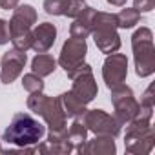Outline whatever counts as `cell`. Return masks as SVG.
<instances>
[{
    "label": "cell",
    "mask_w": 155,
    "mask_h": 155,
    "mask_svg": "<svg viewBox=\"0 0 155 155\" xmlns=\"http://www.w3.org/2000/svg\"><path fill=\"white\" fill-rule=\"evenodd\" d=\"M26 62H28L26 51H18V49L13 48L11 51L4 53L2 60H0V81H2L4 84L15 82L20 77Z\"/></svg>",
    "instance_id": "cell-10"
},
{
    "label": "cell",
    "mask_w": 155,
    "mask_h": 155,
    "mask_svg": "<svg viewBox=\"0 0 155 155\" xmlns=\"http://www.w3.org/2000/svg\"><path fill=\"white\" fill-rule=\"evenodd\" d=\"M86 8L84 0H44V11L55 17H69L75 18Z\"/></svg>",
    "instance_id": "cell-12"
},
{
    "label": "cell",
    "mask_w": 155,
    "mask_h": 155,
    "mask_svg": "<svg viewBox=\"0 0 155 155\" xmlns=\"http://www.w3.org/2000/svg\"><path fill=\"white\" fill-rule=\"evenodd\" d=\"M91 35L101 49V53L111 55L120 48V37L117 33V17L115 13L95 11L91 17Z\"/></svg>",
    "instance_id": "cell-3"
},
{
    "label": "cell",
    "mask_w": 155,
    "mask_h": 155,
    "mask_svg": "<svg viewBox=\"0 0 155 155\" xmlns=\"http://www.w3.org/2000/svg\"><path fill=\"white\" fill-rule=\"evenodd\" d=\"M57 99H58L60 108H62V111H64V115L68 119H79V117H82L86 113V104L73 91H66V93L58 95Z\"/></svg>",
    "instance_id": "cell-16"
},
{
    "label": "cell",
    "mask_w": 155,
    "mask_h": 155,
    "mask_svg": "<svg viewBox=\"0 0 155 155\" xmlns=\"http://www.w3.org/2000/svg\"><path fill=\"white\" fill-rule=\"evenodd\" d=\"M82 122L86 124L88 131L95 135H106V137H117L120 133V124L117 119L104 110H86V113L81 117Z\"/></svg>",
    "instance_id": "cell-7"
},
{
    "label": "cell",
    "mask_w": 155,
    "mask_h": 155,
    "mask_svg": "<svg viewBox=\"0 0 155 155\" xmlns=\"http://www.w3.org/2000/svg\"><path fill=\"white\" fill-rule=\"evenodd\" d=\"M115 17H117V28H122V29H130L140 22V11H137L135 8L120 9V13H117Z\"/></svg>",
    "instance_id": "cell-20"
},
{
    "label": "cell",
    "mask_w": 155,
    "mask_h": 155,
    "mask_svg": "<svg viewBox=\"0 0 155 155\" xmlns=\"http://www.w3.org/2000/svg\"><path fill=\"white\" fill-rule=\"evenodd\" d=\"M133 8L137 11H151L155 8V0H133Z\"/></svg>",
    "instance_id": "cell-23"
},
{
    "label": "cell",
    "mask_w": 155,
    "mask_h": 155,
    "mask_svg": "<svg viewBox=\"0 0 155 155\" xmlns=\"http://www.w3.org/2000/svg\"><path fill=\"white\" fill-rule=\"evenodd\" d=\"M0 151H2V146H0Z\"/></svg>",
    "instance_id": "cell-27"
},
{
    "label": "cell",
    "mask_w": 155,
    "mask_h": 155,
    "mask_svg": "<svg viewBox=\"0 0 155 155\" xmlns=\"http://www.w3.org/2000/svg\"><path fill=\"white\" fill-rule=\"evenodd\" d=\"M135 73L139 77H150L155 71V48H153V33L150 28H139L131 37Z\"/></svg>",
    "instance_id": "cell-5"
},
{
    "label": "cell",
    "mask_w": 155,
    "mask_h": 155,
    "mask_svg": "<svg viewBox=\"0 0 155 155\" xmlns=\"http://www.w3.org/2000/svg\"><path fill=\"white\" fill-rule=\"evenodd\" d=\"M128 75V58L122 53H111L106 57L104 64H102V79L106 82V86L111 90L119 84H122L126 81Z\"/></svg>",
    "instance_id": "cell-9"
},
{
    "label": "cell",
    "mask_w": 155,
    "mask_h": 155,
    "mask_svg": "<svg viewBox=\"0 0 155 155\" xmlns=\"http://www.w3.org/2000/svg\"><path fill=\"white\" fill-rule=\"evenodd\" d=\"M9 22L33 28V24H37V11H35V8H33V6H29V4L17 6V8L13 9V17H11V20H9Z\"/></svg>",
    "instance_id": "cell-19"
},
{
    "label": "cell",
    "mask_w": 155,
    "mask_h": 155,
    "mask_svg": "<svg viewBox=\"0 0 155 155\" xmlns=\"http://www.w3.org/2000/svg\"><path fill=\"white\" fill-rule=\"evenodd\" d=\"M57 40V28L51 22H42L31 29V48L37 53H46L53 48Z\"/></svg>",
    "instance_id": "cell-13"
},
{
    "label": "cell",
    "mask_w": 155,
    "mask_h": 155,
    "mask_svg": "<svg viewBox=\"0 0 155 155\" xmlns=\"http://www.w3.org/2000/svg\"><path fill=\"white\" fill-rule=\"evenodd\" d=\"M117 151L115 140L113 137H106V135H95L93 140H86L82 144V148L79 150V153L82 155H113Z\"/></svg>",
    "instance_id": "cell-14"
},
{
    "label": "cell",
    "mask_w": 155,
    "mask_h": 155,
    "mask_svg": "<svg viewBox=\"0 0 155 155\" xmlns=\"http://www.w3.org/2000/svg\"><path fill=\"white\" fill-rule=\"evenodd\" d=\"M22 88L28 91V93H37V91H44V81L42 77L35 75L33 71L24 75L22 77Z\"/></svg>",
    "instance_id": "cell-21"
},
{
    "label": "cell",
    "mask_w": 155,
    "mask_h": 155,
    "mask_svg": "<svg viewBox=\"0 0 155 155\" xmlns=\"http://www.w3.org/2000/svg\"><path fill=\"white\" fill-rule=\"evenodd\" d=\"M9 22L4 20V18H0V46H4L9 42Z\"/></svg>",
    "instance_id": "cell-22"
},
{
    "label": "cell",
    "mask_w": 155,
    "mask_h": 155,
    "mask_svg": "<svg viewBox=\"0 0 155 155\" xmlns=\"http://www.w3.org/2000/svg\"><path fill=\"white\" fill-rule=\"evenodd\" d=\"M140 106H155V97H153V84L151 86H148V90L144 91V95H142V99H140V102H139Z\"/></svg>",
    "instance_id": "cell-24"
},
{
    "label": "cell",
    "mask_w": 155,
    "mask_h": 155,
    "mask_svg": "<svg viewBox=\"0 0 155 155\" xmlns=\"http://www.w3.org/2000/svg\"><path fill=\"white\" fill-rule=\"evenodd\" d=\"M68 140L73 144L75 151H79L82 148V144L88 140V128H86V124L82 122L81 117L75 119L73 124L69 126V130H68Z\"/></svg>",
    "instance_id": "cell-18"
},
{
    "label": "cell",
    "mask_w": 155,
    "mask_h": 155,
    "mask_svg": "<svg viewBox=\"0 0 155 155\" xmlns=\"http://www.w3.org/2000/svg\"><path fill=\"white\" fill-rule=\"evenodd\" d=\"M111 104L115 108V119L120 126H126L133 120V117L139 113L140 104L137 102L133 90L130 86H126L124 82L111 88Z\"/></svg>",
    "instance_id": "cell-6"
},
{
    "label": "cell",
    "mask_w": 155,
    "mask_h": 155,
    "mask_svg": "<svg viewBox=\"0 0 155 155\" xmlns=\"http://www.w3.org/2000/svg\"><path fill=\"white\" fill-rule=\"evenodd\" d=\"M71 81H73L71 91H73L77 97H79L84 104H90V102L97 97L99 88H97V82H95V77H93L91 69L82 71V73H79V75H75Z\"/></svg>",
    "instance_id": "cell-11"
},
{
    "label": "cell",
    "mask_w": 155,
    "mask_h": 155,
    "mask_svg": "<svg viewBox=\"0 0 155 155\" xmlns=\"http://www.w3.org/2000/svg\"><path fill=\"white\" fill-rule=\"evenodd\" d=\"M55 69H57V60L51 55H48V53H38L31 60V71L35 75L42 77V79H44V77H48V75H51Z\"/></svg>",
    "instance_id": "cell-17"
},
{
    "label": "cell",
    "mask_w": 155,
    "mask_h": 155,
    "mask_svg": "<svg viewBox=\"0 0 155 155\" xmlns=\"http://www.w3.org/2000/svg\"><path fill=\"white\" fill-rule=\"evenodd\" d=\"M93 13H95V9L86 6L79 17H75L73 24L69 26V37L86 40L91 35V17H93Z\"/></svg>",
    "instance_id": "cell-15"
},
{
    "label": "cell",
    "mask_w": 155,
    "mask_h": 155,
    "mask_svg": "<svg viewBox=\"0 0 155 155\" xmlns=\"http://www.w3.org/2000/svg\"><path fill=\"white\" fill-rule=\"evenodd\" d=\"M108 4H111V6H117V8H122V6L126 4V0H108Z\"/></svg>",
    "instance_id": "cell-26"
},
{
    "label": "cell",
    "mask_w": 155,
    "mask_h": 155,
    "mask_svg": "<svg viewBox=\"0 0 155 155\" xmlns=\"http://www.w3.org/2000/svg\"><path fill=\"white\" fill-rule=\"evenodd\" d=\"M151 115H153V106H140L139 113L133 117V120L126 130L124 137V146L128 153L133 155H146L153 150L155 146V131L151 128Z\"/></svg>",
    "instance_id": "cell-1"
},
{
    "label": "cell",
    "mask_w": 155,
    "mask_h": 155,
    "mask_svg": "<svg viewBox=\"0 0 155 155\" xmlns=\"http://www.w3.org/2000/svg\"><path fill=\"white\" fill-rule=\"evenodd\" d=\"M28 108L35 115H40L46 120V124L49 126V131H64V130H68V117L64 115L58 99H51V97L44 95L42 91L29 93Z\"/></svg>",
    "instance_id": "cell-4"
},
{
    "label": "cell",
    "mask_w": 155,
    "mask_h": 155,
    "mask_svg": "<svg viewBox=\"0 0 155 155\" xmlns=\"http://www.w3.org/2000/svg\"><path fill=\"white\" fill-rule=\"evenodd\" d=\"M17 6H18V0H0V8L6 11H9V9L13 11Z\"/></svg>",
    "instance_id": "cell-25"
},
{
    "label": "cell",
    "mask_w": 155,
    "mask_h": 155,
    "mask_svg": "<svg viewBox=\"0 0 155 155\" xmlns=\"http://www.w3.org/2000/svg\"><path fill=\"white\" fill-rule=\"evenodd\" d=\"M44 133H46V128L42 122L33 119L29 113H17L11 119V124L4 131V140L8 144L26 148L42 140Z\"/></svg>",
    "instance_id": "cell-2"
},
{
    "label": "cell",
    "mask_w": 155,
    "mask_h": 155,
    "mask_svg": "<svg viewBox=\"0 0 155 155\" xmlns=\"http://www.w3.org/2000/svg\"><path fill=\"white\" fill-rule=\"evenodd\" d=\"M86 53H88V44H86V40L69 37V38L64 42L57 62L60 64V68H64L66 75H69L73 69H77V68L84 62Z\"/></svg>",
    "instance_id": "cell-8"
}]
</instances>
